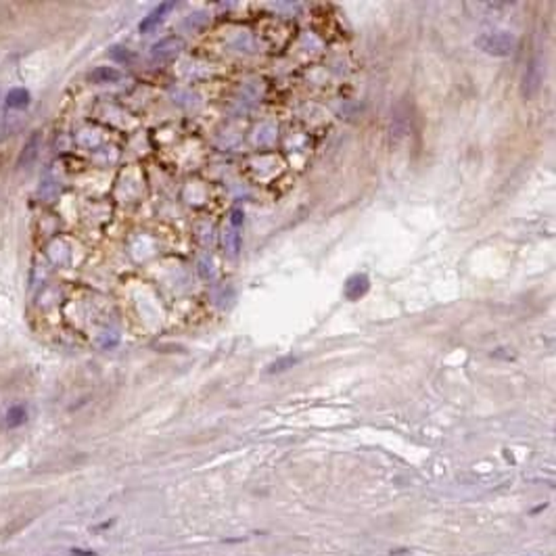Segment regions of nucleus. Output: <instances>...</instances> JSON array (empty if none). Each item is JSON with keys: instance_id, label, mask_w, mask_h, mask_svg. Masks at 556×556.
I'll use <instances>...</instances> for the list:
<instances>
[{"instance_id": "f257e3e1", "label": "nucleus", "mask_w": 556, "mask_h": 556, "mask_svg": "<svg viewBox=\"0 0 556 556\" xmlns=\"http://www.w3.org/2000/svg\"><path fill=\"white\" fill-rule=\"evenodd\" d=\"M475 46L491 57H511L517 48V38L508 32H485L475 38Z\"/></svg>"}, {"instance_id": "f03ea898", "label": "nucleus", "mask_w": 556, "mask_h": 556, "mask_svg": "<svg viewBox=\"0 0 556 556\" xmlns=\"http://www.w3.org/2000/svg\"><path fill=\"white\" fill-rule=\"evenodd\" d=\"M542 77H544L542 61H540V57H533V59L527 63V70H525V74H523V88H520V92H523V99H525V101H529V99H533V97L538 94L540 86H542Z\"/></svg>"}, {"instance_id": "7ed1b4c3", "label": "nucleus", "mask_w": 556, "mask_h": 556, "mask_svg": "<svg viewBox=\"0 0 556 556\" xmlns=\"http://www.w3.org/2000/svg\"><path fill=\"white\" fill-rule=\"evenodd\" d=\"M182 48V42L178 38H165L161 42H157L151 50V59L153 61H172Z\"/></svg>"}, {"instance_id": "20e7f679", "label": "nucleus", "mask_w": 556, "mask_h": 556, "mask_svg": "<svg viewBox=\"0 0 556 556\" xmlns=\"http://www.w3.org/2000/svg\"><path fill=\"white\" fill-rule=\"evenodd\" d=\"M369 287H371L369 276L356 274V276H351V278L347 280V285H345V295H347V299L356 301V299H360L362 295H366Z\"/></svg>"}, {"instance_id": "39448f33", "label": "nucleus", "mask_w": 556, "mask_h": 556, "mask_svg": "<svg viewBox=\"0 0 556 556\" xmlns=\"http://www.w3.org/2000/svg\"><path fill=\"white\" fill-rule=\"evenodd\" d=\"M172 9H174V2H161L155 11H151L147 17L141 21L138 30H141V32H151V30H153V28H155L163 17H165V13L172 11Z\"/></svg>"}, {"instance_id": "423d86ee", "label": "nucleus", "mask_w": 556, "mask_h": 556, "mask_svg": "<svg viewBox=\"0 0 556 556\" xmlns=\"http://www.w3.org/2000/svg\"><path fill=\"white\" fill-rule=\"evenodd\" d=\"M88 80L94 82V84H109V82H117L119 80V72L113 70V67H97V70L90 72Z\"/></svg>"}, {"instance_id": "0eeeda50", "label": "nucleus", "mask_w": 556, "mask_h": 556, "mask_svg": "<svg viewBox=\"0 0 556 556\" xmlns=\"http://www.w3.org/2000/svg\"><path fill=\"white\" fill-rule=\"evenodd\" d=\"M28 103H30V94H28V90H23V88L11 90L9 97H6V105H9V107H26Z\"/></svg>"}, {"instance_id": "6e6552de", "label": "nucleus", "mask_w": 556, "mask_h": 556, "mask_svg": "<svg viewBox=\"0 0 556 556\" xmlns=\"http://www.w3.org/2000/svg\"><path fill=\"white\" fill-rule=\"evenodd\" d=\"M4 420H6V427H17V425H21L26 420V410L21 408V406L19 408H11L6 412Z\"/></svg>"}, {"instance_id": "1a4fd4ad", "label": "nucleus", "mask_w": 556, "mask_h": 556, "mask_svg": "<svg viewBox=\"0 0 556 556\" xmlns=\"http://www.w3.org/2000/svg\"><path fill=\"white\" fill-rule=\"evenodd\" d=\"M295 362H297V358H293V356L280 358V360H276L274 364H270V369H268V372H283V371H287V369H291V366H293Z\"/></svg>"}, {"instance_id": "9d476101", "label": "nucleus", "mask_w": 556, "mask_h": 556, "mask_svg": "<svg viewBox=\"0 0 556 556\" xmlns=\"http://www.w3.org/2000/svg\"><path fill=\"white\" fill-rule=\"evenodd\" d=\"M207 21H209V17H207L205 13H195L192 17H188V19H186L185 26H190L192 30H197V28H203Z\"/></svg>"}, {"instance_id": "9b49d317", "label": "nucleus", "mask_w": 556, "mask_h": 556, "mask_svg": "<svg viewBox=\"0 0 556 556\" xmlns=\"http://www.w3.org/2000/svg\"><path fill=\"white\" fill-rule=\"evenodd\" d=\"M36 147H38V141H30V145L26 147V151H23L21 157H19V163H21V165H26L32 157H36Z\"/></svg>"}, {"instance_id": "f8f14e48", "label": "nucleus", "mask_w": 556, "mask_h": 556, "mask_svg": "<svg viewBox=\"0 0 556 556\" xmlns=\"http://www.w3.org/2000/svg\"><path fill=\"white\" fill-rule=\"evenodd\" d=\"M111 57L113 59H117V61H128V59H130V53L124 50V48H119V46H115L111 50Z\"/></svg>"}, {"instance_id": "ddd939ff", "label": "nucleus", "mask_w": 556, "mask_h": 556, "mask_svg": "<svg viewBox=\"0 0 556 556\" xmlns=\"http://www.w3.org/2000/svg\"><path fill=\"white\" fill-rule=\"evenodd\" d=\"M243 222V212H234V218H232V224Z\"/></svg>"}]
</instances>
